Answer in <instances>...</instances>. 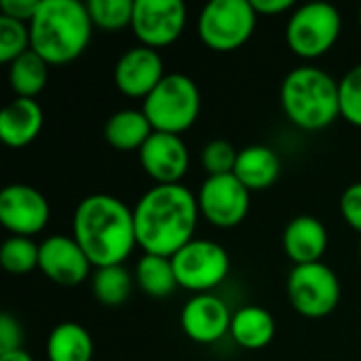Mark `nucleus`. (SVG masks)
Listing matches in <instances>:
<instances>
[{"label":"nucleus","instance_id":"obj_13","mask_svg":"<svg viewBox=\"0 0 361 361\" xmlns=\"http://www.w3.org/2000/svg\"><path fill=\"white\" fill-rule=\"evenodd\" d=\"M112 76L116 89L125 97L144 102L167 74L159 51L144 44H135L118 57Z\"/></svg>","mask_w":361,"mask_h":361},{"label":"nucleus","instance_id":"obj_6","mask_svg":"<svg viewBox=\"0 0 361 361\" xmlns=\"http://www.w3.org/2000/svg\"><path fill=\"white\" fill-rule=\"evenodd\" d=\"M343 15L330 2H305L296 6L286 25V42L290 51L307 61L324 57L341 38Z\"/></svg>","mask_w":361,"mask_h":361},{"label":"nucleus","instance_id":"obj_16","mask_svg":"<svg viewBox=\"0 0 361 361\" xmlns=\"http://www.w3.org/2000/svg\"><path fill=\"white\" fill-rule=\"evenodd\" d=\"M233 311L228 305L212 294H195L180 313V326L184 334L197 345H216L231 334Z\"/></svg>","mask_w":361,"mask_h":361},{"label":"nucleus","instance_id":"obj_11","mask_svg":"<svg viewBox=\"0 0 361 361\" xmlns=\"http://www.w3.org/2000/svg\"><path fill=\"white\" fill-rule=\"evenodd\" d=\"M188 8L182 0H135L131 30L140 44L159 51L184 34Z\"/></svg>","mask_w":361,"mask_h":361},{"label":"nucleus","instance_id":"obj_33","mask_svg":"<svg viewBox=\"0 0 361 361\" xmlns=\"http://www.w3.org/2000/svg\"><path fill=\"white\" fill-rule=\"evenodd\" d=\"M42 0H0V15L30 23L38 13Z\"/></svg>","mask_w":361,"mask_h":361},{"label":"nucleus","instance_id":"obj_22","mask_svg":"<svg viewBox=\"0 0 361 361\" xmlns=\"http://www.w3.org/2000/svg\"><path fill=\"white\" fill-rule=\"evenodd\" d=\"M93 351L95 347L89 330L76 322L57 324L47 338L49 361H91Z\"/></svg>","mask_w":361,"mask_h":361},{"label":"nucleus","instance_id":"obj_37","mask_svg":"<svg viewBox=\"0 0 361 361\" xmlns=\"http://www.w3.org/2000/svg\"><path fill=\"white\" fill-rule=\"evenodd\" d=\"M360 258H361V243H360Z\"/></svg>","mask_w":361,"mask_h":361},{"label":"nucleus","instance_id":"obj_28","mask_svg":"<svg viewBox=\"0 0 361 361\" xmlns=\"http://www.w3.org/2000/svg\"><path fill=\"white\" fill-rule=\"evenodd\" d=\"M30 49H32L30 25L0 15V61L8 66Z\"/></svg>","mask_w":361,"mask_h":361},{"label":"nucleus","instance_id":"obj_9","mask_svg":"<svg viewBox=\"0 0 361 361\" xmlns=\"http://www.w3.org/2000/svg\"><path fill=\"white\" fill-rule=\"evenodd\" d=\"M286 292L296 313L309 319H322L336 311L343 290L338 275L326 262H313L298 264L290 271Z\"/></svg>","mask_w":361,"mask_h":361},{"label":"nucleus","instance_id":"obj_32","mask_svg":"<svg viewBox=\"0 0 361 361\" xmlns=\"http://www.w3.org/2000/svg\"><path fill=\"white\" fill-rule=\"evenodd\" d=\"M21 326L11 313L0 315V353H8L15 349H21Z\"/></svg>","mask_w":361,"mask_h":361},{"label":"nucleus","instance_id":"obj_12","mask_svg":"<svg viewBox=\"0 0 361 361\" xmlns=\"http://www.w3.org/2000/svg\"><path fill=\"white\" fill-rule=\"evenodd\" d=\"M51 205L47 197L30 184H8L0 192V224L13 237H34L47 228Z\"/></svg>","mask_w":361,"mask_h":361},{"label":"nucleus","instance_id":"obj_27","mask_svg":"<svg viewBox=\"0 0 361 361\" xmlns=\"http://www.w3.org/2000/svg\"><path fill=\"white\" fill-rule=\"evenodd\" d=\"M133 0H89L87 11L95 27L104 32H118L131 27Z\"/></svg>","mask_w":361,"mask_h":361},{"label":"nucleus","instance_id":"obj_23","mask_svg":"<svg viewBox=\"0 0 361 361\" xmlns=\"http://www.w3.org/2000/svg\"><path fill=\"white\" fill-rule=\"evenodd\" d=\"M135 283L150 298H167L180 286L176 279V271L171 258L144 254L135 264Z\"/></svg>","mask_w":361,"mask_h":361},{"label":"nucleus","instance_id":"obj_5","mask_svg":"<svg viewBox=\"0 0 361 361\" xmlns=\"http://www.w3.org/2000/svg\"><path fill=\"white\" fill-rule=\"evenodd\" d=\"M142 110L154 131L182 135L201 114V91L190 76L171 72L144 99Z\"/></svg>","mask_w":361,"mask_h":361},{"label":"nucleus","instance_id":"obj_25","mask_svg":"<svg viewBox=\"0 0 361 361\" xmlns=\"http://www.w3.org/2000/svg\"><path fill=\"white\" fill-rule=\"evenodd\" d=\"M135 277L125 269V264L95 269L91 275V290L99 305L104 307H121L129 300L133 292Z\"/></svg>","mask_w":361,"mask_h":361},{"label":"nucleus","instance_id":"obj_31","mask_svg":"<svg viewBox=\"0 0 361 361\" xmlns=\"http://www.w3.org/2000/svg\"><path fill=\"white\" fill-rule=\"evenodd\" d=\"M341 214L353 231L361 233V182L347 186L341 195Z\"/></svg>","mask_w":361,"mask_h":361},{"label":"nucleus","instance_id":"obj_26","mask_svg":"<svg viewBox=\"0 0 361 361\" xmlns=\"http://www.w3.org/2000/svg\"><path fill=\"white\" fill-rule=\"evenodd\" d=\"M40 243L30 237H8L0 247V264L11 275H27L38 269Z\"/></svg>","mask_w":361,"mask_h":361},{"label":"nucleus","instance_id":"obj_20","mask_svg":"<svg viewBox=\"0 0 361 361\" xmlns=\"http://www.w3.org/2000/svg\"><path fill=\"white\" fill-rule=\"evenodd\" d=\"M275 317L258 305H245L235 311L231 322V338L247 351H260L275 338Z\"/></svg>","mask_w":361,"mask_h":361},{"label":"nucleus","instance_id":"obj_36","mask_svg":"<svg viewBox=\"0 0 361 361\" xmlns=\"http://www.w3.org/2000/svg\"><path fill=\"white\" fill-rule=\"evenodd\" d=\"M360 27H361V11H360Z\"/></svg>","mask_w":361,"mask_h":361},{"label":"nucleus","instance_id":"obj_29","mask_svg":"<svg viewBox=\"0 0 361 361\" xmlns=\"http://www.w3.org/2000/svg\"><path fill=\"white\" fill-rule=\"evenodd\" d=\"M341 118L361 129V63L353 66L338 82Z\"/></svg>","mask_w":361,"mask_h":361},{"label":"nucleus","instance_id":"obj_10","mask_svg":"<svg viewBox=\"0 0 361 361\" xmlns=\"http://www.w3.org/2000/svg\"><path fill=\"white\" fill-rule=\"evenodd\" d=\"M197 201L207 224L216 228H235L250 214L252 192L237 180L235 173L207 176L197 192Z\"/></svg>","mask_w":361,"mask_h":361},{"label":"nucleus","instance_id":"obj_35","mask_svg":"<svg viewBox=\"0 0 361 361\" xmlns=\"http://www.w3.org/2000/svg\"><path fill=\"white\" fill-rule=\"evenodd\" d=\"M0 361H34L25 349H15L8 353H0Z\"/></svg>","mask_w":361,"mask_h":361},{"label":"nucleus","instance_id":"obj_8","mask_svg":"<svg viewBox=\"0 0 361 361\" xmlns=\"http://www.w3.org/2000/svg\"><path fill=\"white\" fill-rule=\"evenodd\" d=\"M178 286L195 294H212L231 273V256L212 239H192L171 258Z\"/></svg>","mask_w":361,"mask_h":361},{"label":"nucleus","instance_id":"obj_21","mask_svg":"<svg viewBox=\"0 0 361 361\" xmlns=\"http://www.w3.org/2000/svg\"><path fill=\"white\" fill-rule=\"evenodd\" d=\"M154 133L150 121L146 118L144 110L135 108H123L108 116L104 125V137L106 142L121 152H133L146 144V140Z\"/></svg>","mask_w":361,"mask_h":361},{"label":"nucleus","instance_id":"obj_3","mask_svg":"<svg viewBox=\"0 0 361 361\" xmlns=\"http://www.w3.org/2000/svg\"><path fill=\"white\" fill-rule=\"evenodd\" d=\"M27 25L32 51L49 66L78 59L87 51L95 27L87 4L78 0H42Z\"/></svg>","mask_w":361,"mask_h":361},{"label":"nucleus","instance_id":"obj_17","mask_svg":"<svg viewBox=\"0 0 361 361\" xmlns=\"http://www.w3.org/2000/svg\"><path fill=\"white\" fill-rule=\"evenodd\" d=\"M330 237L326 224L309 214L296 216L288 222L281 245L286 256L298 264H313V262H324V254L328 250Z\"/></svg>","mask_w":361,"mask_h":361},{"label":"nucleus","instance_id":"obj_7","mask_svg":"<svg viewBox=\"0 0 361 361\" xmlns=\"http://www.w3.org/2000/svg\"><path fill=\"white\" fill-rule=\"evenodd\" d=\"M258 13L250 0H212L197 17L201 42L218 53L241 49L256 30Z\"/></svg>","mask_w":361,"mask_h":361},{"label":"nucleus","instance_id":"obj_24","mask_svg":"<svg viewBox=\"0 0 361 361\" xmlns=\"http://www.w3.org/2000/svg\"><path fill=\"white\" fill-rule=\"evenodd\" d=\"M49 68L51 66L32 49L8 63V87L15 97L36 99V95L47 87Z\"/></svg>","mask_w":361,"mask_h":361},{"label":"nucleus","instance_id":"obj_14","mask_svg":"<svg viewBox=\"0 0 361 361\" xmlns=\"http://www.w3.org/2000/svg\"><path fill=\"white\" fill-rule=\"evenodd\" d=\"M38 271L61 288H76L91 275L93 264L74 237L51 235L40 243Z\"/></svg>","mask_w":361,"mask_h":361},{"label":"nucleus","instance_id":"obj_15","mask_svg":"<svg viewBox=\"0 0 361 361\" xmlns=\"http://www.w3.org/2000/svg\"><path fill=\"white\" fill-rule=\"evenodd\" d=\"M144 173L154 184H182L190 167V150L182 135L154 131L137 152Z\"/></svg>","mask_w":361,"mask_h":361},{"label":"nucleus","instance_id":"obj_18","mask_svg":"<svg viewBox=\"0 0 361 361\" xmlns=\"http://www.w3.org/2000/svg\"><path fill=\"white\" fill-rule=\"evenodd\" d=\"M44 112L36 99L13 97L0 112V140L8 148L30 146L42 131Z\"/></svg>","mask_w":361,"mask_h":361},{"label":"nucleus","instance_id":"obj_2","mask_svg":"<svg viewBox=\"0 0 361 361\" xmlns=\"http://www.w3.org/2000/svg\"><path fill=\"white\" fill-rule=\"evenodd\" d=\"M72 237L93 269L123 264L137 247L133 207L106 192L89 195L74 209Z\"/></svg>","mask_w":361,"mask_h":361},{"label":"nucleus","instance_id":"obj_1","mask_svg":"<svg viewBox=\"0 0 361 361\" xmlns=\"http://www.w3.org/2000/svg\"><path fill=\"white\" fill-rule=\"evenodd\" d=\"M201 212L184 184H154L133 207L135 239L144 254L173 258L195 239Z\"/></svg>","mask_w":361,"mask_h":361},{"label":"nucleus","instance_id":"obj_30","mask_svg":"<svg viewBox=\"0 0 361 361\" xmlns=\"http://www.w3.org/2000/svg\"><path fill=\"white\" fill-rule=\"evenodd\" d=\"M239 150L226 140H212L201 150V165L207 176H228L235 171Z\"/></svg>","mask_w":361,"mask_h":361},{"label":"nucleus","instance_id":"obj_34","mask_svg":"<svg viewBox=\"0 0 361 361\" xmlns=\"http://www.w3.org/2000/svg\"><path fill=\"white\" fill-rule=\"evenodd\" d=\"M250 2H252L254 11L258 13V17H260V15H264V17H269V15L275 17V15H283V13L296 8L294 0H250Z\"/></svg>","mask_w":361,"mask_h":361},{"label":"nucleus","instance_id":"obj_19","mask_svg":"<svg viewBox=\"0 0 361 361\" xmlns=\"http://www.w3.org/2000/svg\"><path fill=\"white\" fill-rule=\"evenodd\" d=\"M233 173L250 192H262L279 180L281 161L271 146L252 144L239 150Z\"/></svg>","mask_w":361,"mask_h":361},{"label":"nucleus","instance_id":"obj_4","mask_svg":"<svg viewBox=\"0 0 361 361\" xmlns=\"http://www.w3.org/2000/svg\"><path fill=\"white\" fill-rule=\"evenodd\" d=\"M279 104L292 125L302 131H322L341 118L338 82L317 66H298L279 87Z\"/></svg>","mask_w":361,"mask_h":361}]
</instances>
